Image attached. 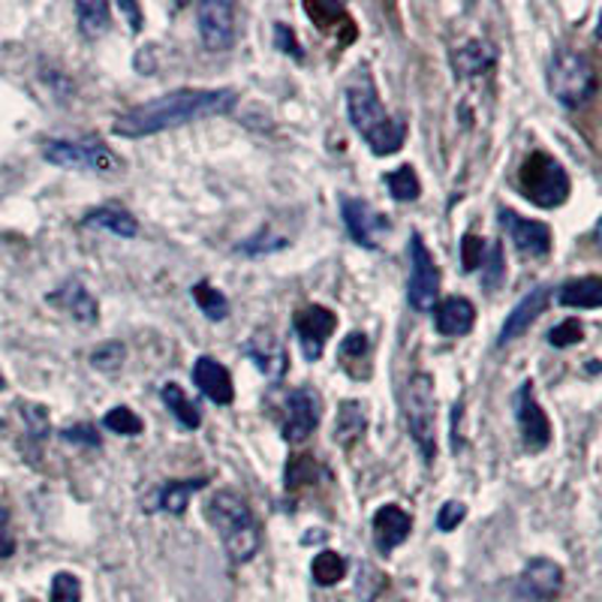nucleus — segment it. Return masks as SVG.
<instances>
[{"mask_svg":"<svg viewBox=\"0 0 602 602\" xmlns=\"http://www.w3.org/2000/svg\"><path fill=\"white\" fill-rule=\"evenodd\" d=\"M49 602H82V582L72 572H58L51 579Z\"/></svg>","mask_w":602,"mask_h":602,"instance_id":"obj_36","label":"nucleus"},{"mask_svg":"<svg viewBox=\"0 0 602 602\" xmlns=\"http://www.w3.org/2000/svg\"><path fill=\"white\" fill-rule=\"evenodd\" d=\"M12 549H16V542L10 536V527H7V512L0 510V557H10Z\"/></svg>","mask_w":602,"mask_h":602,"instance_id":"obj_45","label":"nucleus"},{"mask_svg":"<svg viewBox=\"0 0 602 602\" xmlns=\"http://www.w3.org/2000/svg\"><path fill=\"white\" fill-rule=\"evenodd\" d=\"M121 12H127V16H130V21H134V31H139V28H142V16H139V10H136L134 3H121Z\"/></svg>","mask_w":602,"mask_h":602,"instance_id":"obj_46","label":"nucleus"},{"mask_svg":"<svg viewBox=\"0 0 602 602\" xmlns=\"http://www.w3.org/2000/svg\"><path fill=\"white\" fill-rule=\"evenodd\" d=\"M341 215H344V226H347V233L353 235L356 245H362L365 250H377L379 235L388 233V220L379 215L374 205L365 203V199L344 196L341 199Z\"/></svg>","mask_w":602,"mask_h":602,"instance_id":"obj_13","label":"nucleus"},{"mask_svg":"<svg viewBox=\"0 0 602 602\" xmlns=\"http://www.w3.org/2000/svg\"><path fill=\"white\" fill-rule=\"evenodd\" d=\"M515 418H519L521 440H524V450L527 452H542L549 450L552 443V422L545 416V409L536 401L533 383H521L519 395H515Z\"/></svg>","mask_w":602,"mask_h":602,"instance_id":"obj_10","label":"nucleus"},{"mask_svg":"<svg viewBox=\"0 0 602 602\" xmlns=\"http://www.w3.org/2000/svg\"><path fill=\"white\" fill-rule=\"evenodd\" d=\"M0 428H3V422H0Z\"/></svg>","mask_w":602,"mask_h":602,"instance_id":"obj_48","label":"nucleus"},{"mask_svg":"<svg viewBox=\"0 0 602 602\" xmlns=\"http://www.w3.org/2000/svg\"><path fill=\"white\" fill-rule=\"evenodd\" d=\"M235 102H238V93L233 88H181V91L154 97V100L139 102L134 109L118 115L112 134L121 139H142V136L164 134V130H175L185 124L233 112Z\"/></svg>","mask_w":602,"mask_h":602,"instance_id":"obj_1","label":"nucleus"},{"mask_svg":"<svg viewBox=\"0 0 602 602\" xmlns=\"http://www.w3.org/2000/svg\"><path fill=\"white\" fill-rule=\"evenodd\" d=\"M63 440H70V443H88V446H100V437H97V431L91 425H72V428L61 431Z\"/></svg>","mask_w":602,"mask_h":602,"instance_id":"obj_44","label":"nucleus"},{"mask_svg":"<svg viewBox=\"0 0 602 602\" xmlns=\"http://www.w3.org/2000/svg\"><path fill=\"white\" fill-rule=\"evenodd\" d=\"M76 16H79V31H82L88 40L102 37V33L109 31V24H112V10H109V3H102V0H79V3H76Z\"/></svg>","mask_w":602,"mask_h":602,"instance_id":"obj_28","label":"nucleus"},{"mask_svg":"<svg viewBox=\"0 0 602 602\" xmlns=\"http://www.w3.org/2000/svg\"><path fill=\"white\" fill-rule=\"evenodd\" d=\"M413 533V519L407 510H401L398 503H386L374 515V545L379 554H392L398 545L409 540Z\"/></svg>","mask_w":602,"mask_h":602,"instance_id":"obj_18","label":"nucleus"},{"mask_svg":"<svg viewBox=\"0 0 602 602\" xmlns=\"http://www.w3.org/2000/svg\"><path fill=\"white\" fill-rule=\"evenodd\" d=\"M549 91L563 109H579L596 93V70L579 49L561 46L549 63Z\"/></svg>","mask_w":602,"mask_h":602,"instance_id":"obj_5","label":"nucleus"},{"mask_svg":"<svg viewBox=\"0 0 602 602\" xmlns=\"http://www.w3.org/2000/svg\"><path fill=\"white\" fill-rule=\"evenodd\" d=\"M319 476V464L314 455H289L284 470V480H286V491H298L307 488V485H314Z\"/></svg>","mask_w":602,"mask_h":602,"instance_id":"obj_32","label":"nucleus"},{"mask_svg":"<svg viewBox=\"0 0 602 602\" xmlns=\"http://www.w3.org/2000/svg\"><path fill=\"white\" fill-rule=\"evenodd\" d=\"M42 157L49 164L61 166V169H82V172L97 175H118L121 172V160L109 145L97 139V136H85V139H49L42 145Z\"/></svg>","mask_w":602,"mask_h":602,"instance_id":"obj_7","label":"nucleus"},{"mask_svg":"<svg viewBox=\"0 0 602 602\" xmlns=\"http://www.w3.org/2000/svg\"><path fill=\"white\" fill-rule=\"evenodd\" d=\"M440 296V268L422 235H409V280H407V302L416 307L418 314L434 310Z\"/></svg>","mask_w":602,"mask_h":602,"instance_id":"obj_8","label":"nucleus"},{"mask_svg":"<svg viewBox=\"0 0 602 602\" xmlns=\"http://www.w3.org/2000/svg\"><path fill=\"white\" fill-rule=\"evenodd\" d=\"M305 12L310 16V21L317 24L319 31L337 37L341 46H347V42L356 40V24H353V19H349V12L344 10V7L314 0V3H305Z\"/></svg>","mask_w":602,"mask_h":602,"instance_id":"obj_22","label":"nucleus"},{"mask_svg":"<svg viewBox=\"0 0 602 602\" xmlns=\"http://www.w3.org/2000/svg\"><path fill=\"white\" fill-rule=\"evenodd\" d=\"M549 302H552V286L545 284L536 286V289H531L527 296L521 298L519 305L506 314V323L501 326V337H497V347H506L512 341H519V337L545 314Z\"/></svg>","mask_w":602,"mask_h":602,"instance_id":"obj_17","label":"nucleus"},{"mask_svg":"<svg viewBox=\"0 0 602 602\" xmlns=\"http://www.w3.org/2000/svg\"><path fill=\"white\" fill-rule=\"evenodd\" d=\"M241 356L250 358L272 383H280L286 368H289V353H286L284 341H280L272 328H256L254 335L245 341Z\"/></svg>","mask_w":602,"mask_h":602,"instance_id":"obj_14","label":"nucleus"},{"mask_svg":"<svg viewBox=\"0 0 602 602\" xmlns=\"http://www.w3.org/2000/svg\"><path fill=\"white\" fill-rule=\"evenodd\" d=\"M485 250H488V245H485V238H480V235L467 233L461 238V266H464L467 275L470 272H476V268H482Z\"/></svg>","mask_w":602,"mask_h":602,"instance_id":"obj_40","label":"nucleus"},{"mask_svg":"<svg viewBox=\"0 0 602 602\" xmlns=\"http://www.w3.org/2000/svg\"><path fill=\"white\" fill-rule=\"evenodd\" d=\"M275 46L284 51V55H293L296 61L305 58V51H302V42H298L296 31H289L284 21H275Z\"/></svg>","mask_w":602,"mask_h":602,"instance_id":"obj_42","label":"nucleus"},{"mask_svg":"<svg viewBox=\"0 0 602 602\" xmlns=\"http://www.w3.org/2000/svg\"><path fill=\"white\" fill-rule=\"evenodd\" d=\"M365 428H368V416H365V404L358 401H344L337 407L335 418V443L341 450H353L358 440L365 437Z\"/></svg>","mask_w":602,"mask_h":602,"instance_id":"obj_24","label":"nucleus"},{"mask_svg":"<svg viewBox=\"0 0 602 602\" xmlns=\"http://www.w3.org/2000/svg\"><path fill=\"white\" fill-rule=\"evenodd\" d=\"M102 428L121 434V437H139L145 431V422L130 407H112L102 416Z\"/></svg>","mask_w":602,"mask_h":602,"instance_id":"obj_34","label":"nucleus"},{"mask_svg":"<svg viewBox=\"0 0 602 602\" xmlns=\"http://www.w3.org/2000/svg\"><path fill=\"white\" fill-rule=\"evenodd\" d=\"M85 226H100L106 233L118 235V238H136L139 235V224L130 211L115 208V205H100L85 215Z\"/></svg>","mask_w":602,"mask_h":602,"instance_id":"obj_26","label":"nucleus"},{"mask_svg":"<svg viewBox=\"0 0 602 602\" xmlns=\"http://www.w3.org/2000/svg\"><path fill=\"white\" fill-rule=\"evenodd\" d=\"M557 305L579 307V310H596L602 305V280L596 275L566 280L557 293Z\"/></svg>","mask_w":602,"mask_h":602,"instance_id":"obj_25","label":"nucleus"},{"mask_svg":"<svg viewBox=\"0 0 602 602\" xmlns=\"http://www.w3.org/2000/svg\"><path fill=\"white\" fill-rule=\"evenodd\" d=\"M205 519L211 521L220 542H224L226 554L233 563L254 561V554L263 545V531L259 521L250 512L247 501L235 491H217L205 503Z\"/></svg>","mask_w":602,"mask_h":602,"instance_id":"obj_3","label":"nucleus"},{"mask_svg":"<svg viewBox=\"0 0 602 602\" xmlns=\"http://www.w3.org/2000/svg\"><path fill=\"white\" fill-rule=\"evenodd\" d=\"M501 224L510 233L512 245L521 256H549L552 254V226L540 224V220H527V217L515 215L512 208H501Z\"/></svg>","mask_w":602,"mask_h":602,"instance_id":"obj_15","label":"nucleus"},{"mask_svg":"<svg viewBox=\"0 0 602 602\" xmlns=\"http://www.w3.org/2000/svg\"><path fill=\"white\" fill-rule=\"evenodd\" d=\"M160 398H164L169 413H172V416L178 418L187 431H196L199 425H203V413H199V407H196L194 401L187 398L185 388L178 386V383H166V386L160 388Z\"/></svg>","mask_w":602,"mask_h":602,"instance_id":"obj_29","label":"nucleus"},{"mask_svg":"<svg viewBox=\"0 0 602 602\" xmlns=\"http://www.w3.org/2000/svg\"><path fill=\"white\" fill-rule=\"evenodd\" d=\"M208 485V480H175L166 482L160 494H157V506L164 512H172V515H185L187 503L194 497L196 491H203Z\"/></svg>","mask_w":602,"mask_h":602,"instance_id":"obj_27","label":"nucleus"},{"mask_svg":"<svg viewBox=\"0 0 602 602\" xmlns=\"http://www.w3.org/2000/svg\"><path fill=\"white\" fill-rule=\"evenodd\" d=\"M286 245H289V241H286L284 235H275L272 229H259V233L250 235V238L241 241L235 250L245 256H263V254H275V250H284Z\"/></svg>","mask_w":602,"mask_h":602,"instance_id":"obj_35","label":"nucleus"},{"mask_svg":"<svg viewBox=\"0 0 602 602\" xmlns=\"http://www.w3.org/2000/svg\"><path fill=\"white\" fill-rule=\"evenodd\" d=\"M464 519H467V506L461 501H446L437 512V531L452 533Z\"/></svg>","mask_w":602,"mask_h":602,"instance_id":"obj_41","label":"nucleus"},{"mask_svg":"<svg viewBox=\"0 0 602 602\" xmlns=\"http://www.w3.org/2000/svg\"><path fill=\"white\" fill-rule=\"evenodd\" d=\"M521 194L540 208H561L570 199V175L552 154L531 151L519 169Z\"/></svg>","mask_w":602,"mask_h":602,"instance_id":"obj_6","label":"nucleus"},{"mask_svg":"<svg viewBox=\"0 0 602 602\" xmlns=\"http://www.w3.org/2000/svg\"><path fill=\"white\" fill-rule=\"evenodd\" d=\"M563 588V570L561 563L549 561V557H533L519 575V596L531 602H549L554 600Z\"/></svg>","mask_w":602,"mask_h":602,"instance_id":"obj_16","label":"nucleus"},{"mask_svg":"<svg viewBox=\"0 0 602 602\" xmlns=\"http://www.w3.org/2000/svg\"><path fill=\"white\" fill-rule=\"evenodd\" d=\"M190 296H194V302L208 319L220 323V319L229 317V298H226L217 286L208 284V280H199V284L190 289Z\"/></svg>","mask_w":602,"mask_h":602,"instance_id":"obj_31","label":"nucleus"},{"mask_svg":"<svg viewBox=\"0 0 602 602\" xmlns=\"http://www.w3.org/2000/svg\"><path fill=\"white\" fill-rule=\"evenodd\" d=\"M582 341H584V326L575 317L563 319L561 326H554L552 332H549V344L557 349L575 347V344H582Z\"/></svg>","mask_w":602,"mask_h":602,"instance_id":"obj_38","label":"nucleus"},{"mask_svg":"<svg viewBox=\"0 0 602 602\" xmlns=\"http://www.w3.org/2000/svg\"><path fill=\"white\" fill-rule=\"evenodd\" d=\"M124 356H127V349L124 344L112 341V344H102L91 353V365L97 371H106V374H115V371L124 365Z\"/></svg>","mask_w":602,"mask_h":602,"instance_id":"obj_39","label":"nucleus"},{"mask_svg":"<svg viewBox=\"0 0 602 602\" xmlns=\"http://www.w3.org/2000/svg\"><path fill=\"white\" fill-rule=\"evenodd\" d=\"M199 37L208 51H229L235 46V7L229 0H205L196 7Z\"/></svg>","mask_w":602,"mask_h":602,"instance_id":"obj_12","label":"nucleus"},{"mask_svg":"<svg viewBox=\"0 0 602 602\" xmlns=\"http://www.w3.org/2000/svg\"><path fill=\"white\" fill-rule=\"evenodd\" d=\"M503 275H506V266H503V247L491 245L485 250V259H482V284L485 289H497L503 284Z\"/></svg>","mask_w":602,"mask_h":602,"instance_id":"obj_37","label":"nucleus"},{"mask_svg":"<svg viewBox=\"0 0 602 602\" xmlns=\"http://www.w3.org/2000/svg\"><path fill=\"white\" fill-rule=\"evenodd\" d=\"M293 328H296L298 344H302L307 362H317V358H323L328 337L335 335L337 314L323 305L298 307L296 317H293Z\"/></svg>","mask_w":602,"mask_h":602,"instance_id":"obj_9","label":"nucleus"},{"mask_svg":"<svg viewBox=\"0 0 602 602\" xmlns=\"http://www.w3.org/2000/svg\"><path fill=\"white\" fill-rule=\"evenodd\" d=\"M386 187L392 199H398V203H416L418 196H422V181H418L413 166H398L395 172H388Z\"/></svg>","mask_w":602,"mask_h":602,"instance_id":"obj_33","label":"nucleus"},{"mask_svg":"<svg viewBox=\"0 0 602 602\" xmlns=\"http://www.w3.org/2000/svg\"><path fill=\"white\" fill-rule=\"evenodd\" d=\"M347 112L356 134L371 145V151L377 157H388V154H398L404 148L407 121L392 118L386 112L368 70H358L356 79L347 85Z\"/></svg>","mask_w":602,"mask_h":602,"instance_id":"obj_2","label":"nucleus"},{"mask_svg":"<svg viewBox=\"0 0 602 602\" xmlns=\"http://www.w3.org/2000/svg\"><path fill=\"white\" fill-rule=\"evenodd\" d=\"M323 418L319 395L314 388L298 386L286 395L284 404V440L286 443H305Z\"/></svg>","mask_w":602,"mask_h":602,"instance_id":"obj_11","label":"nucleus"},{"mask_svg":"<svg viewBox=\"0 0 602 602\" xmlns=\"http://www.w3.org/2000/svg\"><path fill=\"white\" fill-rule=\"evenodd\" d=\"M404 418L416 450L422 452L425 464L437 458V395H434V377L431 374H413L401 392Z\"/></svg>","mask_w":602,"mask_h":602,"instance_id":"obj_4","label":"nucleus"},{"mask_svg":"<svg viewBox=\"0 0 602 602\" xmlns=\"http://www.w3.org/2000/svg\"><path fill=\"white\" fill-rule=\"evenodd\" d=\"M3 388H7V383H3V377H0V392H3Z\"/></svg>","mask_w":602,"mask_h":602,"instance_id":"obj_47","label":"nucleus"},{"mask_svg":"<svg viewBox=\"0 0 602 602\" xmlns=\"http://www.w3.org/2000/svg\"><path fill=\"white\" fill-rule=\"evenodd\" d=\"M365 356H368V335H365V332H353V335L341 341V358H344V365H347L349 358L362 362Z\"/></svg>","mask_w":602,"mask_h":602,"instance_id":"obj_43","label":"nucleus"},{"mask_svg":"<svg viewBox=\"0 0 602 602\" xmlns=\"http://www.w3.org/2000/svg\"><path fill=\"white\" fill-rule=\"evenodd\" d=\"M497 63V49L488 40H470L452 51V67L461 79H476Z\"/></svg>","mask_w":602,"mask_h":602,"instance_id":"obj_23","label":"nucleus"},{"mask_svg":"<svg viewBox=\"0 0 602 602\" xmlns=\"http://www.w3.org/2000/svg\"><path fill=\"white\" fill-rule=\"evenodd\" d=\"M473 323H476V307H473L470 298L450 296L434 307V326L443 337L467 335Z\"/></svg>","mask_w":602,"mask_h":602,"instance_id":"obj_20","label":"nucleus"},{"mask_svg":"<svg viewBox=\"0 0 602 602\" xmlns=\"http://www.w3.org/2000/svg\"><path fill=\"white\" fill-rule=\"evenodd\" d=\"M194 383L199 386V392H203L205 398L211 401V404H220V407L233 404V398H235L233 377H229V371H226L217 358H211V356L196 358Z\"/></svg>","mask_w":602,"mask_h":602,"instance_id":"obj_19","label":"nucleus"},{"mask_svg":"<svg viewBox=\"0 0 602 602\" xmlns=\"http://www.w3.org/2000/svg\"><path fill=\"white\" fill-rule=\"evenodd\" d=\"M310 575H314V582L319 588H335L337 582H344L347 579V561H344V554L337 552H319L310 563Z\"/></svg>","mask_w":602,"mask_h":602,"instance_id":"obj_30","label":"nucleus"},{"mask_svg":"<svg viewBox=\"0 0 602 602\" xmlns=\"http://www.w3.org/2000/svg\"><path fill=\"white\" fill-rule=\"evenodd\" d=\"M51 305L63 307L72 319H79L85 326H91L100 319V305H97V298L91 296V289L82 284V280H70V284H63L58 293H51L49 296Z\"/></svg>","mask_w":602,"mask_h":602,"instance_id":"obj_21","label":"nucleus"}]
</instances>
